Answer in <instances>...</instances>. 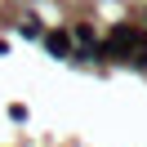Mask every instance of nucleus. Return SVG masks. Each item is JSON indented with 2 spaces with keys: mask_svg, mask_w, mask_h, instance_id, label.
I'll list each match as a JSON object with an SVG mask.
<instances>
[{
  "mask_svg": "<svg viewBox=\"0 0 147 147\" xmlns=\"http://www.w3.org/2000/svg\"><path fill=\"white\" fill-rule=\"evenodd\" d=\"M143 40H147V31L138 27V22H116V27L98 40L102 45V63H134V54L143 49Z\"/></svg>",
  "mask_w": 147,
  "mask_h": 147,
  "instance_id": "obj_1",
  "label": "nucleus"
},
{
  "mask_svg": "<svg viewBox=\"0 0 147 147\" xmlns=\"http://www.w3.org/2000/svg\"><path fill=\"white\" fill-rule=\"evenodd\" d=\"M40 40H45V49H49L54 58H71V36H67V27H54V31H45Z\"/></svg>",
  "mask_w": 147,
  "mask_h": 147,
  "instance_id": "obj_2",
  "label": "nucleus"
},
{
  "mask_svg": "<svg viewBox=\"0 0 147 147\" xmlns=\"http://www.w3.org/2000/svg\"><path fill=\"white\" fill-rule=\"evenodd\" d=\"M13 27H18L22 36H31V40H40V36H45V27H40L36 18H22V22H13Z\"/></svg>",
  "mask_w": 147,
  "mask_h": 147,
  "instance_id": "obj_3",
  "label": "nucleus"
},
{
  "mask_svg": "<svg viewBox=\"0 0 147 147\" xmlns=\"http://www.w3.org/2000/svg\"><path fill=\"white\" fill-rule=\"evenodd\" d=\"M134 67H143V71H147V40H143V49L134 54Z\"/></svg>",
  "mask_w": 147,
  "mask_h": 147,
  "instance_id": "obj_4",
  "label": "nucleus"
},
{
  "mask_svg": "<svg viewBox=\"0 0 147 147\" xmlns=\"http://www.w3.org/2000/svg\"><path fill=\"white\" fill-rule=\"evenodd\" d=\"M143 31H147V22H143Z\"/></svg>",
  "mask_w": 147,
  "mask_h": 147,
  "instance_id": "obj_5",
  "label": "nucleus"
}]
</instances>
